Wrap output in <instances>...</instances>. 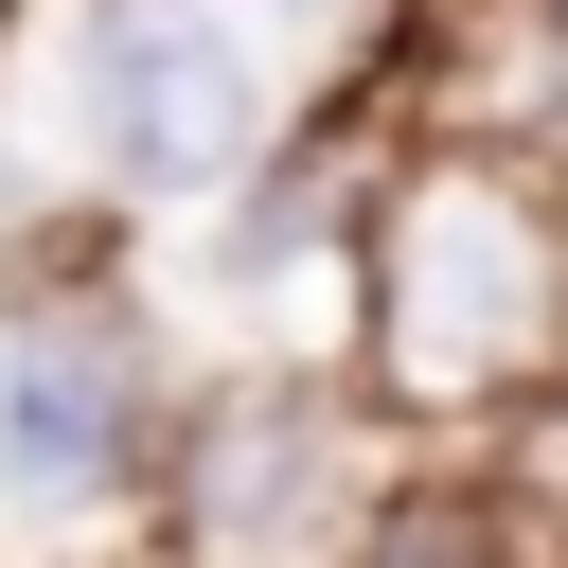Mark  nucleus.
Masks as SVG:
<instances>
[{
	"label": "nucleus",
	"instance_id": "obj_5",
	"mask_svg": "<svg viewBox=\"0 0 568 568\" xmlns=\"http://www.w3.org/2000/svg\"><path fill=\"white\" fill-rule=\"evenodd\" d=\"M373 568H479V515H408V532H390Z\"/></svg>",
	"mask_w": 568,
	"mask_h": 568
},
{
	"label": "nucleus",
	"instance_id": "obj_2",
	"mask_svg": "<svg viewBox=\"0 0 568 568\" xmlns=\"http://www.w3.org/2000/svg\"><path fill=\"white\" fill-rule=\"evenodd\" d=\"M89 124H106V160H124L142 195H213V178L248 160V124H266L248 36L195 18V0H124V18L89 36Z\"/></svg>",
	"mask_w": 568,
	"mask_h": 568
},
{
	"label": "nucleus",
	"instance_id": "obj_3",
	"mask_svg": "<svg viewBox=\"0 0 568 568\" xmlns=\"http://www.w3.org/2000/svg\"><path fill=\"white\" fill-rule=\"evenodd\" d=\"M124 426H142V373H124L106 320L0 337V497H89V479H124Z\"/></svg>",
	"mask_w": 568,
	"mask_h": 568
},
{
	"label": "nucleus",
	"instance_id": "obj_1",
	"mask_svg": "<svg viewBox=\"0 0 568 568\" xmlns=\"http://www.w3.org/2000/svg\"><path fill=\"white\" fill-rule=\"evenodd\" d=\"M550 337H568V248H550V213H532L497 160H426V178L390 195V231H373V355H390V390L462 408V390H515Z\"/></svg>",
	"mask_w": 568,
	"mask_h": 568
},
{
	"label": "nucleus",
	"instance_id": "obj_4",
	"mask_svg": "<svg viewBox=\"0 0 568 568\" xmlns=\"http://www.w3.org/2000/svg\"><path fill=\"white\" fill-rule=\"evenodd\" d=\"M302 497H320V426H302V408H231V426H213V479H195L213 568H248V532L302 515Z\"/></svg>",
	"mask_w": 568,
	"mask_h": 568
}]
</instances>
